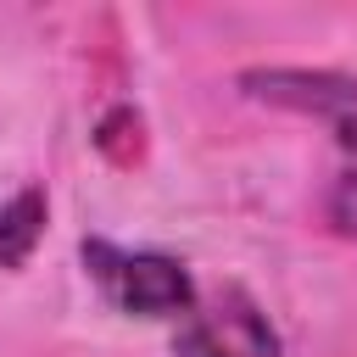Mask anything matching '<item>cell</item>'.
<instances>
[{
	"instance_id": "cell-4",
	"label": "cell",
	"mask_w": 357,
	"mask_h": 357,
	"mask_svg": "<svg viewBox=\"0 0 357 357\" xmlns=\"http://www.w3.org/2000/svg\"><path fill=\"white\" fill-rule=\"evenodd\" d=\"M45 218H50V201L39 184L0 201V268H28L33 245L45 240Z\"/></svg>"
},
{
	"instance_id": "cell-2",
	"label": "cell",
	"mask_w": 357,
	"mask_h": 357,
	"mask_svg": "<svg viewBox=\"0 0 357 357\" xmlns=\"http://www.w3.org/2000/svg\"><path fill=\"white\" fill-rule=\"evenodd\" d=\"M240 95L279 106V112H301L318 117L335 145L346 156H357V73H335V67H245Z\"/></svg>"
},
{
	"instance_id": "cell-5",
	"label": "cell",
	"mask_w": 357,
	"mask_h": 357,
	"mask_svg": "<svg viewBox=\"0 0 357 357\" xmlns=\"http://www.w3.org/2000/svg\"><path fill=\"white\" fill-rule=\"evenodd\" d=\"M324 223H329L335 234L357 240V167L335 173V184H329V195H324Z\"/></svg>"
},
{
	"instance_id": "cell-3",
	"label": "cell",
	"mask_w": 357,
	"mask_h": 357,
	"mask_svg": "<svg viewBox=\"0 0 357 357\" xmlns=\"http://www.w3.org/2000/svg\"><path fill=\"white\" fill-rule=\"evenodd\" d=\"M173 357H284V346L268 312L240 284H223L218 296L195 301V312L178 324Z\"/></svg>"
},
{
	"instance_id": "cell-1",
	"label": "cell",
	"mask_w": 357,
	"mask_h": 357,
	"mask_svg": "<svg viewBox=\"0 0 357 357\" xmlns=\"http://www.w3.org/2000/svg\"><path fill=\"white\" fill-rule=\"evenodd\" d=\"M89 279L100 284V296L117 307V312H134V318H190L195 312V279L178 257L167 251H128V245H112V240H84L78 245Z\"/></svg>"
}]
</instances>
